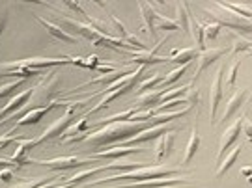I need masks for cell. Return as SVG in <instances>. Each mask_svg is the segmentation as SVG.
Returning a JSON list of instances; mask_svg holds the SVG:
<instances>
[{
    "mask_svg": "<svg viewBox=\"0 0 252 188\" xmlns=\"http://www.w3.org/2000/svg\"><path fill=\"white\" fill-rule=\"evenodd\" d=\"M148 127H153V121H114V123H107L101 129L94 131L90 134L77 136L73 142H86L90 145L101 147V145H108V143H120L127 142L129 138L142 133Z\"/></svg>",
    "mask_w": 252,
    "mask_h": 188,
    "instance_id": "cell-1",
    "label": "cell"
},
{
    "mask_svg": "<svg viewBox=\"0 0 252 188\" xmlns=\"http://www.w3.org/2000/svg\"><path fill=\"white\" fill-rule=\"evenodd\" d=\"M172 175H185V173H181L178 168H170V166L159 164V166H146V168H136V170L118 173V175H107V177H101V179L86 181L82 187H95V185H103V183H110V181H127V179H133V183H138V181L161 179V177H172Z\"/></svg>",
    "mask_w": 252,
    "mask_h": 188,
    "instance_id": "cell-2",
    "label": "cell"
},
{
    "mask_svg": "<svg viewBox=\"0 0 252 188\" xmlns=\"http://www.w3.org/2000/svg\"><path fill=\"white\" fill-rule=\"evenodd\" d=\"M202 8H204V11H207L211 17L215 19L220 27L237 28L239 32L252 34V21L239 17L237 13L230 11V9L224 6V2H213V4H207V6H202Z\"/></svg>",
    "mask_w": 252,
    "mask_h": 188,
    "instance_id": "cell-3",
    "label": "cell"
},
{
    "mask_svg": "<svg viewBox=\"0 0 252 188\" xmlns=\"http://www.w3.org/2000/svg\"><path fill=\"white\" fill-rule=\"evenodd\" d=\"M75 108L73 107H67V110H65V114L63 116H60L54 123H51V125L45 129V133L41 136H37V138H32V142H34V147L36 145H39L41 142H45V140H51V138H58L60 134H65V131L71 127L73 119H75Z\"/></svg>",
    "mask_w": 252,
    "mask_h": 188,
    "instance_id": "cell-4",
    "label": "cell"
},
{
    "mask_svg": "<svg viewBox=\"0 0 252 188\" xmlns=\"http://www.w3.org/2000/svg\"><path fill=\"white\" fill-rule=\"evenodd\" d=\"M95 159L94 157H77V155H71V157H56V159H49V161H37V159H27L25 164H41L45 168H51V170H69V168H77V166H82V164H90Z\"/></svg>",
    "mask_w": 252,
    "mask_h": 188,
    "instance_id": "cell-5",
    "label": "cell"
},
{
    "mask_svg": "<svg viewBox=\"0 0 252 188\" xmlns=\"http://www.w3.org/2000/svg\"><path fill=\"white\" fill-rule=\"evenodd\" d=\"M226 73L224 65H219L217 73L211 82V93H209V119H211V125L217 123V112L220 107V99H222V77Z\"/></svg>",
    "mask_w": 252,
    "mask_h": 188,
    "instance_id": "cell-6",
    "label": "cell"
},
{
    "mask_svg": "<svg viewBox=\"0 0 252 188\" xmlns=\"http://www.w3.org/2000/svg\"><path fill=\"white\" fill-rule=\"evenodd\" d=\"M189 175H172V177H161V179H148V181H138V183H124V185H116L112 188H164V187H174L178 183H183Z\"/></svg>",
    "mask_w": 252,
    "mask_h": 188,
    "instance_id": "cell-7",
    "label": "cell"
},
{
    "mask_svg": "<svg viewBox=\"0 0 252 188\" xmlns=\"http://www.w3.org/2000/svg\"><path fill=\"white\" fill-rule=\"evenodd\" d=\"M243 119H245V116L237 117L234 123H232V125L228 127L224 133H222L220 142H219V151H217V161L219 162H220V157L228 151V147H230V145H234V142L239 138L241 131H243Z\"/></svg>",
    "mask_w": 252,
    "mask_h": 188,
    "instance_id": "cell-8",
    "label": "cell"
},
{
    "mask_svg": "<svg viewBox=\"0 0 252 188\" xmlns=\"http://www.w3.org/2000/svg\"><path fill=\"white\" fill-rule=\"evenodd\" d=\"M230 51H232V47H230V49H220V47H219V49H206L204 53H200L198 60H196V62H198V65H196V69H194V77H192V81H190V82L194 84V82L200 79V75L206 71L211 63H215L217 60L222 56V54L230 53Z\"/></svg>",
    "mask_w": 252,
    "mask_h": 188,
    "instance_id": "cell-9",
    "label": "cell"
},
{
    "mask_svg": "<svg viewBox=\"0 0 252 188\" xmlns=\"http://www.w3.org/2000/svg\"><path fill=\"white\" fill-rule=\"evenodd\" d=\"M136 81H138V79H133V81H129L127 84H124V86H120L118 90L103 91L105 95H103V97H101L99 101H97V103H95V105H94V107H92L90 110H88V112H84V116L88 117V116H92V114H95V112H99L101 108H107V107H108V103H112L114 99H118L120 95H124V93H127V91L131 90V88L135 86V82H136Z\"/></svg>",
    "mask_w": 252,
    "mask_h": 188,
    "instance_id": "cell-10",
    "label": "cell"
},
{
    "mask_svg": "<svg viewBox=\"0 0 252 188\" xmlns=\"http://www.w3.org/2000/svg\"><path fill=\"white\" fill-rule=\"evenodd\" d=\"M251 99V93H249V90H245V88H237V91H235L232 97L228 99V103H226L224 107V112H222V117H220V121L222 123H226L230 117L234 116L235 112L239 110V108L243 107L245 103Z\"/></svg>",
    "mask_w": 252,
    "mask_h": 188,
    "instance_id": "cell-11",
    "label": "cell"
},
{
    "mask_svg": "<svg viewBox=\"0 0 252 188\" xmlns=\"http://www.w3.org/2000/svg\"><path fill=\"white\" fill-rule=\"evenodd\" d=\"M58 107V103L53 101V103H49L45 107H37V108H32V110H28L27 114H23V116L17 119V123H15V129L17 127H23V125H36L37 121L41 119V117L45 116L47 112L51 110V108Z\"/></svg>",
    "mask_w": 252,
    "mask_h": 188,
    "instance_id": "cell-12",
    "label": "cell"
},
{
    "mask_svg": "<svg viewBox=\"0 0 252 188\" xmlns=\"http://www.w3.org/2000/svg\"><path fill=\"white\" fill-rule=\"evenodd\" d=\"M135 153H142V149L136 145H114V147H108L105 151H95L90 157H94V159H120V157L135 155Z\"/></svg>",
    "mask_w": 252,
    "mask_h": 188,
    "instance_id": "cell-13",
    "label": "cell"
},
{
    "mask_svg": "<svg viewBox=\"0 0 252 188\" xmlns=\"http://www.w3.org/2000/svg\"><path fill=\"white\" fill-rule=\"evenodd\" d=\"M168 131H172V129H168L166 125L148 127L142 133H138V134H135L133 138H129V140H127V145H136V143H144V142H148V140H157L159 136L164 134V133H168Z\"/></svg>",
    "mask_w": 252,
    "mask_h": 188,
    "instance_id": "cell-14",
    "label": "cell"
},
{
    "mask_svg": "<svg viewBox=\"0 0 252 188\" xmlns=\"http://www.w3.org/2000/svg\"><path fill=\"white\" fill-rule=\"evenodd\" d=\"M174 147V131H168L155 140V159L157 162H162L166 157H170Z\"/></svg>",
    "mask_w": 252,
    "mask_h": 188,
    "instance_id": "cell-15",
    "label": "cell"
},
{
    "mask_svg": "<svg viewBox=\"0 0 252 188\" xmlns=\"http://www.w3.org/2000/svg\"><path fill=\"white\" fill-rule=\"evenodd\" d=\"M189 36L196 41V49H198L200 53H204L206 51V32H204L202 23L194 17L192 9L189 11Z\"/></svg>",
    "mask_w": 252,
    "mask_h": 188,
    "instance_id": "cell-16",
    "label": "cell"
},
{
    "mask_svg": "<svg viewBox=\"0 0 252 188\" xmlns=\"http://www.w3.org/2000/svg\"><path fill=\"white\" fill-rule=\"evenodd\" d=\"M138 9H140V15L144 21V32H148L150 37H155V17L159 11H155L153 4L150 2H138Z\"/></svg>",
    "mask_w": 252,
    "mask_h": 188,
    "instance_id": "cell-17",
    "label": "cell"
},
{
    "mask_svg": "<svg viewBox=\"0 0 252 188\" xmlns=\"http://www.w3.org/2000/svg\"><path fill=\"white\" fill-rule=\"evenodd\" d=\"M200 51L196 47H187V49H174L168 56L170 62H176L180 65H185V63H190L192 60H198Z\"/></svg>",
    "mask_w": 252,
    "mask_h": 188,
    "instance_id": "cell-18",
    "label": "cell"
},
{
    "mask_svg": "<svg viewBox=\"0 0 252 188\" xmlns=\"http://www.w3.org/2000/svg\"><path fill=\"white\" fill-rule=\"evenodd\" d=\"M198 147H200V133H198V125L194 123V125H192V131H190L187 147H185V153H183V159H181V166H187V164L192 161V157L196 155Z\"/></svg>",
    "mask_w": 252,
    "mask_h": 188,
    "instance_id": "cell-19",
    "label": "cell"
},
{
    "mask_svg": "<svg viewBox=\"0 0 252 188\" xmlns=\"http://www.w3.org/2000/svg\"><path fill=\"white\" fill-rule=\"evenodd\" d=\"M131 62L138 63V65H152V63H164V62H170L168 56H155L152 51H142V53H131L129 56Z\"/></svg>",
    "mask_w": 252,
    "mask_h": 188,
    "instance_id": "cell-20",
    "label": "cell"
},
{
    "mask_svg": "<svg viewBox=\"0 0 252 188\" xmlns=\"http://www.w3.org/2000/svg\"><path fill=\"white\" fill-rule=\"evenodd\" d=\"M36 17H37V21H39V23H41V25H43V27L49 30V34H51V36H54V37H58L60 41H65V43H73V45L79 41L77 37L71 36V34H67V32H65V30H62V28L58 27V25H54V23H51V21H47V19L39 17V15H36Z\"/></svg>",
    "mask_w": 252,
    "mask_h": 188,
    "instance_id": "cell-21",
    "label": "cell"
},
{
    "mask_svg": "<svg viewBox=\"0 0 252 188\" xmlns=\"http://www.w3.org/2000/svg\"><path fill=\"white\" fill-rule=\"evenodd\" d=\"M189 11H190V6L187 2H178L176 4V23H178V27L180 30H183L185 34H189Z\"/></svg>",
    "mask_w": 252,
    "mask_h": 188,
    "instance_id": "cell-22",
    "label": "cell"
},
{
    "mask_svg": "<svg viewBox=\"0 0 252 188\" xmlns=\"http://www.w3.org/2000/svg\"><path fill=\"white\" fill-rule=\"evenodd\" d=\"M241 151H243V145L239 143V145H235L234 149H232V153H230V155H226L224 162H222V164H219V168H217V171H215L217 177H222L226 171L234 166V162L237 161V157L241 155Z\"/></svg>",
    "mask_w": 252,
    "mask_h": 188,
    "instance_id": "cell-23",
    "label": "cell"
},
{
    "mask_svg": "<svg viewBox=\"0 0 252 188\" xmlns=\"http://www.w3.org/2000/svg\"><path fill=\"white\" fill-rule=\"evenodd\" d=\"M164 91L166 90H153V91L140 93V95L136 97V107L144 108V107H148V105H155V107H157V103H161V97Z\"/></svg>",
    "mask_w": 252,
    "mask_h": 188,
    "instance_id": "cell-24",
    "label": "cell"
},
{
    "mask_svg": "<svg viewBox=\"0 0 252 188\" xmlns=\"http://www.w3.org/2000/svg\"><path fill=\"white\" fill-rule=\"evenodd\" d=\"M105 170H110V164H101V166H95V168H90V170H84L81 173H77V175H73V177H65V183H73V185H77V183H82V181L90 179L94 175H97L99 171H105Z\"/></svg>",
    "mask_w": 252,
    "mask_h": 188,
    "instance_id": "cell-25",
    "label": "cell"
},
{
    "mask_svg": "<svg viewBox=\"0 0 252 188\" xmlns=\"http://www.w3.org/2000/svg\"><path fill=\"white\" fill-rule=\"evenodd\" d=\"M140 110V107H133V108H127V110H124V112H120V114H112V116L108 117H103V119H97V125H107V123H114V121H126V119H131V117L135 116L136 112Z\"/></svg>",
    "mask_w": 252,
    "mask_h": 188,
    "instance_id": "cell-26",
    "label": "cell"
},
{
    "mask_svg": "<svg viewBox=\"0 0 252 188\" xmlns=\"http://www.w3.org/2000/svg\"><path fill=\"white\" fill-rule=\"evenodd\" d=\"M232 32V30H230ZM234 34V32H232ZM235 36V41L234 45H232V51L230 53L234 54V56H237L239 53H247L249 49H252V37H247L243 36V34H234Z\"/></svg>",
    "mask_w": 252,
    "mask_h": 188,
    "instance_id": "cell-27",
    "label": "cell"
},
{
    "mask_svg": "<svg viewBox=\"0 0 252 188\" xmlns=\"http://www.w3.org/2000/svg\"><path fill=\"white\" fill-rule=\"evenodd\" d=\"M88 119H86V116L82 114L79 119H77V123L75 125H71L67 131H65V134H69V136H65V138H75V136H82V134H86V131H88Z\"/></svg>",
    "mask_w": 252,
    "mask_h": 188,
    "instance_id": "cell-28",
    "label": "cell"
},
{
    "mask_svg": "<svg viewBox=\"0 0 252 188\" xmlns=\"http://www.w3.org/2000/svg\"><path fill=\"white\" fill-rule=\"evenodd\" d=\"M190 63H185V65H178L176 69H172L170 73H166V77L162 79V86H170V84H174V82L178 81V79H181L183 77V73H187V69H189Z\"/></svg>",
    "mask_w": 252,
    "mask_h": 188,
    "instance_id": "cell-29",
    "label": "cell"
},
{
    "mask_svg": "<svg viewBox=\"0 0 252 188\" xmlns=\"http://www.w3.org/2000/svg\"><path fill=\"white\" fill-rule=\"evenodd\" d=\"M71 63H77V65H81V67H88V69H97L101 62L95 54H92V56H88V58L75 56V58H71Z\"/></svg>",
    "mask_w": 252,
    "mask_h": 188,
    "instance_id": "cell-30",
    "label": "cell"
},
{
    "mask_svg": "<svg viewBox=\"0 0 252 188\" xmlns=\"http://www.w3.org/2000/svg\"><path fill=\"white\" fill-rule=\"evenodd\" d=\"M155 28H159V30H178V23L176 21H172L168 19L166 15H162V13H157V17H155Z\"/></svg>",
    "mask_w": 252,
    "mask_h": 188,
    "instance_id": "cell-31",
    "label": "cell"
},
{
    "mask_svg": "<svg viewBox=\"0 0 252 188\" xmlns=\"http://www.w3.org/2000/svg\"><path fill=\"white\" fill-rule=\"evenodd\" d=\"M159 82H162V75H161V73H153L150 79H146V81H142L138 86H136V90H138V91L152 90L153 86H157Z\"/></svg>",
    "mask_w": 252,
    "mask_h": 188,
    "instance_id": "cell-32",
    "label": "cell"
},
{
    "mask_svg": "<svg viewBox=\"0 0 252 188\" xmlns=\"http://www.w3.org/2000/svg\"><path fill=\"white\" fill-rule=\"evenodd\" d=\"M202 27H204V32H206L207 39H215V37H219L220 30H222V27H220L217 21H213V23H202Z\"/></svg>",
    "mask_w": 252,
    "mask_h": 188,
    "instance_id": "cell-33",
    "label": "cell"
},
{
    "mask_svg": "<svg viewBox=\"0 0 252 188\" xmlns=\"http://www.w3.org/2000/svg\"><path fill=\"white\" fill-rule=\"evenodd\" d=\"M23 82H25V79H13V81L6 82V84H0V99L9 95V93L15 90L17 86H21Z\"/></svg>",
    "mask_w": 252,
    "mask_h": 188,
    "instance_id": "cell-34",
    "label": "cell"
},
{
    "mask_svg": "<svg viewBox=\"0 0 252 188\" xmlns=\"http://www.w3.org/2000/svg\"><path fill=\"white\" fill-rule=\"evenodd\" d=\"M239 67H241V60H237V62L230 67V71H228V77H226V88H234L235 84V79H237V73H239Z\"/></svg>",
    "mask_w": 252,
    "mask_h": 188,
    "instance_id": "cell-35",
    "label": "cell"
},
{
    "mask_svg": "<svg viewBox=\"0 0 252 188\" xmlns=\"http://www.w3.org/2000/svg\"><path fill=\"white\" fill-rule=\"evenodd\" d=\"M185 99H187V107H198L200 105V91L192 88V90L187 91Z\"/></svg>",
    "mask_w": 252,
    "mask_h": 188,
    "instance_id": "cell-36",
    "label": "cell"
},
{
    "mask_svg": "<svg viewBox=\"0 0 252 188\" xmlns=\"http://www.w3.org/2000/svg\"><path fill=\"white\" fill-rule=\"evenodd\" d=\"M245 136H247V140L252 143V121L249 119V116L245 114V119H243V131H241Z\"/></svg>",
    "mask_w": 252,
    "mask_h": 188,
    "instance_id": "cell-37",
    "label": "cell"
},
{
    "mask_svg": "<svg viewBox=\"0 0 252 188\" xmlns=\"http://www.w3.org/2000/svg\"><path fill=\"white\" fill-rule=\"evenodd\" d=\"M65 6H67V8H71V9H75V11H77L79 15H82V17H86V15H88V13H86V11L82 9V6L79 4V2H71V0H65Z\"/></svg>",
    "mask_w": 252,
    "mask_h": 188,
    "instance_id": "cell-38",
    "label": "cell"
},
{
    "mask_svg": "<svg viewBox=\"0 0 252 188\" xmlns=\"http://www.w3.org/2000/svg\"><path fill=\"white\" fill-rule=\"evenodd\" d=\"M0 179L4 181V183H11L13 181V170H0Z\"/></svg>",
    "mask_w": 252,
    "mask_h": 188,
    "instance_id": "cell-39",
    "label": "cell"
},
{
    "mask_svg": "<svg viewBox=\"0 0 252 188\" xmlns=\"http://www.w3.org/2000/svg\"><path fill=\"white\" fill-rule=\"evenodd\" d=\"M241 175H245V177L249 179V177L252 175V168H251V166H245V168H241Z\"/></svg>",
    "mask_w": 252,
    "mask_h": 188,
    "instance_id": "cell-40",
    "label": "cell"
},
{
    "mask_svg": "<svg viewBox=\"0 0 252 188\" xmlns=\"http://www.w3.org/2000/svg\"><path fill=\"white\" fill-rule=\"evenodd\" d=\"M73 183H63V185H54V187H45V188H71Z\"/></svg>",
    "mask_w": 252,
    "mask_h": 188,
    "instance_id": "cell-41",
    "label": "cell"
},
{
    "mask_svg": "<svg viewBox=\"0 0 252 188\" xmlns=\"http://www.w3.org/2000/svg\"><path fill=\"white\" fill-rule=\"evenodd\" d=\"M247 54H249V56H252V49H249V51H247Z\"/></svg>",
    "mask_w": 252,
    "mask_h": 188,
    "instance_id": "cell-42",
    "label": "cell"
},
{
    "mask_svg": "<svg viewBox=\"0 0 252 188\" xmlns=\"http://www.w3.org/2000/svg\"><path fill=\"white\" fill-rule=\"evenodd\" d=\"M247 181H249V185H252V175H251V177H249Z\"/></svg>",
    "mask_w": 252,
    "mask_h": 188,
    "instance_id": "cell-43",
    "label": "cell"
},
{
    "mask_svg": "<svg viewBox=\"0 0 252 188\" xmlns=\"http://www.w3.org/2000/svg\"><path fill=\"white\" fill-rule=\"evenodd\" d=\"M164 188H178V187H164Z\"/></svg>",
    "mask_w": 252,
    "mask_h": 188,
    "instance_id": "cell-44",
    "label": "cell"
},
{
    "mask_svg": "<svg viewBox=\"0 0 252 188\" xmlns=\"http://www.w3.org/2000/svg\"><path fill=\"white\" fill-rule=\"evenodd\" d=\"M251 101H252V93H251Z\"/></svg>",
    "mask_w": 252,
    "mask_h": 188,
    "instance_id": "cell-45",
    "label": "cell"
}]
</instances>
